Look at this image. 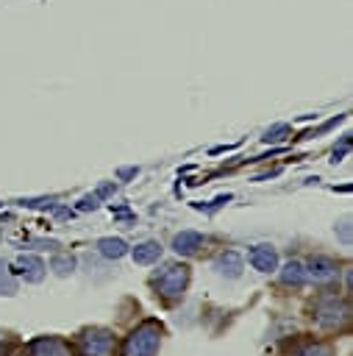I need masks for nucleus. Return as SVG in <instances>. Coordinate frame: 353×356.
Here are the masks:
<instances>
[{"instance_id":"9b49d317","label":"nucleus","mask_w":353,"mask_h":356,"mask_svg":"<svg viewBox=\"0 0 353 356\" xmlns=\"http://www.w3.org/2000/svg\"><path fill=\"white\" fill-rule=\"evenodd\" d=\"M131 256H133L136 264H153V261L161 256V245H158L156 239H145V242H139V245L131 250Z\"/></svg>"},{"instance_id":"7ed1b4c3","label":"nucleus","mask_w":353,"mask_h":356,"mask_svg":"<svg viewBox=\"0 0 353 356\" xmlns=\"http://www.w3.org/2000/svg\"><path fill=\"white\" fill-rule=\"evenodd\" d=\"M114 334L108 328H83L78 334V353L81 356H111Z\"/></svg>"},{"instance_id":"423d86ee","label":"nucleus","mask_w":353,"mask_h":356,"mask_svg":"<svg viewBox=\"0 0 353 356\" xmlns=\"http://www.w3.org/2000/svg\"><path fill=\"white\" fill-rule=\"evenodd\" d=\"M250 264L258 273H272L278 267V253L272 245H253L250 248Z\"/></svg>"},{"instance_id":"ddd939ff","label":"nucleus","mask_w":353,"mask_h":356,"mask_svg":"<svg viewBox=\"0 0 353 356\" xmlns=\"http://www.w3.org/2000/svg\"><path fill=\"white\" fill-rule=\"evenodd\" d=\"M309 275H306V264H300V261H286L284 264V270H281V281L284 284H295V286H300L303 281H306Z\"/></svg>"},{"instance_id":"39448f33","label":"nucleus","mask_w":353,"mask_h":356,"mask_svg":"<svg viewBox=\"0 0 353 356\" xmlns=\"http://www.w3.org/2000/svg\"><path fill=\"white\" fill-rule=\"evenodd\" d=\"M25 356H67V345L58 337H36L28 342Z\"/></svg>"},{"instance_id":"dca6fc26","label":"nucleus","mask_w":353,"mask_h":356,"mask_svg":"<svg viewBox=\"0 0 353 356\" xmlns=\"http://www.w3.org/2000/svg\"><path fill=\"white\" fill-rule=\"evenodd\" d=\"M17 289V281H14V275L8 273V267L0 261V295H11Z\"/></svg>"},{"instance_id":"0eeeda50","label":"nucleus","mask_w":353,"mask_h":356,"mask_svg":"<svg viewBox=\"0 0 353 356\" xmlns=\"http://www.w3.org/2000/svg\"><path fill=\"white\" fill-rule=\"evenodd\" d=\"M214 270L220 275H225V278H239L242 270H245V261H242V256L236 250H225V253H220L214 259Z\"/></svg>"},{"instance_id":"9d476101","label":"nucleus","mask_w":353,"mask_h":356,"mask_svg":"<svg viewBox=\"0 0 353 356\" xmlns=\"http://www.w3.org/2000/svg\"><path fill=\"white\" fill-rule=\"evenodd\" d=\"M200 245H203V236H200L197 231H181V234H175V239H172L175 253H183V256L197 253Z\"/></svg>"},{"instance_id":"4468645a","label":"nucleus","mask_w":353,"mask_h":356,"mask_svg":"<svg viewBox=\"0 0 353 356\" xmlns=\"http://www.w3.org/2000/svg\"><path fill=\"white\" fill-rule=\"evenodd\" d=\"M75 264H78V261H75L72 253H56V256L50 259V270H53L56 275H61V278H64V275H72Z\"/></svg>"},{"instance_id":"6e6552de","label":"nucleus","mask_w":353,"mask_h":356,"mask_svg":"<svg viewBox=\"0 0 353 356\" xmlns=\"http://www.w3.org/2000/svg\"><path fill=\"white\" fill-rule=\"evenodd\" d=\"M17 270H19V275L28 281V284H39L42 278H44V261L39 259V256H19L17 259V264H14Z\"/></svg>"},{"instance_id":"f8f14e48","label":"nucleus","mask_w":353,"mask_h":356,"mask_svg":"<svg viewBox=\"0 0 353 356\" xmlns=\"http://www.w3.org/2000/svg\"><path fill=\"white\" fill-rule=\"evenodd\" d=\"M97 250H100V256H106V259H122V256L128 253V245H125L120 236H103V239L97 242Z\"/></svg>"},{"instance_id":"2eb2a0df","label":"nucleus","mask_w":353,"mask_h":356,"mask_svg":"<svg viewBox=\"0 0 353 356\" xmlns=\"http://www.w3.org/2000/svg\"><path fill=\"white\" fill-rule=\"evenodd\" d=\"M295 356H334V350L328 345H320V342H306L303 348L295 350Z\"/></svg>"},{"instance_id":"a211bd4d","label":"nucleus","mask_w":353,"mask_h":356,"mask_svg":"<svg viewBox=\"0 0 353 356\" xmlns=\"http://www.w3.org/2000/svg\"><path fill=\"white\" fill-rule=\"evenodd\" d=\"M336 234H339V239H342L345 245H350V217H347V214L339 220V225H336Z\"/></svg>"},{"instance_id":"f3484780","label":"nucleus","mask_w":353,"mask_h":356,"mask_svg":"<svg viewBox=\"0 0 353 356\" xmlns=\"http://www.w3.org/2000/svg\"><path fill=\"white\" fill-rule=\"evenodd\" d=\"M286 134H289L286 125H275V128H270L261 139H264V142H281V139H286Z\"/></svg>"},{"instance_id":"f03ea898","label":"nucleus","mask_w":353,"mask_h":356,"mask_svg":"<svg viewBox=\"0 0 353 356\" xmlns=\"http://www.w3.org/2000/svg\"><path fill=\"white\" fill-rule=\"evenodd\" d=\"M189 284V267L186 264H167L158 275H156V289L161 298L172 300V298H181L183 289Z\"/></svg>"},{"instance_id":"f257e3e1","label":"nucleus","mask_w":353,"mask_h":356,"mask_svg":"<svg viewBox=\"0 0 353 356\" xmlns=\"http://www.w3.org/2000/svg\"><path fill=\"white\" fill-rule=\"evenodd\" d=\"M158 345H161V325L156 320H145L125 337L122 356H156Z\"/></svg>"},{"instance_id":"1a4fd4ad","label":"nucleus","mask_w":353,"mask_h":356,"mask_svg":"<svg viewBox=\"0 0 353 356\" xmlns=\"http://www.w3.org/2000/svg\"><path fill=\"white\" fill-rule=\"evenodd\" d=\"M336 264L331 261V259H325V256H317V259H311L309 264H306V275H311L314 281H331V278H336Z\"/></svg>"},{"instance_id":"20e7f679","label":"nucleus","mask_w":353,"mask_h":356,"mask_svg":"<svg viewBox=\"0 0 353 356\" xmlns=\"http://www.w3.org/2000/svg\"><path fill=\"white\" fill-rule=\"evenodd\" d=\"M317 323L320 325H325V328H334V325H342L345 320H347V314H350V309H347V303L345 300H339V298H322L320 303H317Z\"/></svg>"}]
</instances>
